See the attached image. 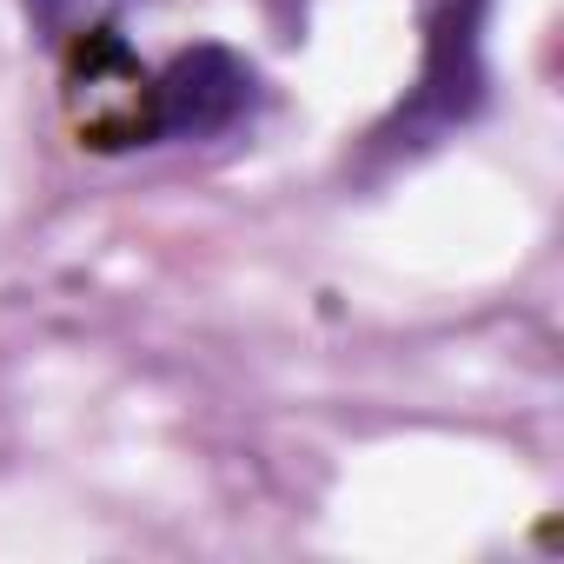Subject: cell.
I'll list each match as a JSON object with an SVG mask.
<instances>
[{
  "label": "cell",
  "instance_id": "obj_3",
  "mask_svg": "<svg viewBox=\"0 0 564 564\" xmlns=\"http://www.w3.org/2000/svg\"><path fill=\"white\" fill-rule=\"evenodd\" d=\"M127 8V0H34V14L54 28V34H87V28H107V14Z\"/></svg>",
  "mask_w": 564,
  "mask_h": 564
},
{
  "label": "cell",
  "instance_id": "obj_2",
  "mask_svg": "<svg viewBox=\"0 0 564 564\" xmlns=\"http://www.w3.org/2000/svg\"><path fill=\"white\" fill-rule=\"evenodd\" d=\"M259 100V80L226 47H193L153 74V140H213L239 127Z\"/></svg>",
  "mask_w": 564,
  "mask_h": 564
},
{
  "label": "cell",
  "instance_id": "obj_1",
  "mask_svg": "<svg viewBox=\"0 0 564 564\" xmlns=\"http://www.w3.org/2000/svg\"><path fill=\"white\" fill-rule=\"evenodd\" d=\"M67 107L87 147H133L153 140V74L127 54L120 34L87 28L74 34V67H67Z\"/></svg>",
  "mask_w": 564,
  "mask_h": 564
}]
</instances>
